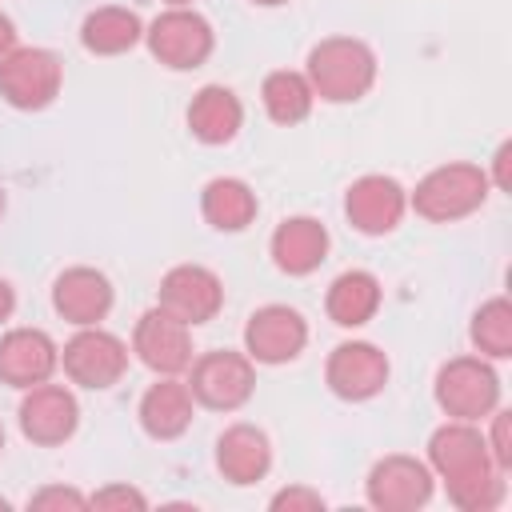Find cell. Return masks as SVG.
<instances>
[{
	"label": "cell",
	"instance_id": "23",
	"mask_svg": "<svg viewBox=\"0 0 512 512\" xmlns=\"http://www.w3.org/2000/svg\"><path fill=\"white\" fill-rule=\"evenodd\" d=\"M256 212H260V200L252 184L240 176H212L200 188V216L216 232H244L248 224H256Z\"/></svg>",
	"mask_w": 512,
	"mask_h": 512
},
{
	"label": "cell",
	"instance_id": "29",
	"mask_svg": "<svg viewBox=\"0 0 512 512\" xmlns=\"http://www.w3.org/2000/svg\"><path fill=\"white\" fill-rule=\"evenodd\" d=\"M508 428H512V412L496 408V412L488 416V432H484L488 452H492V460H496L504 472L512 468V436H508Z\"/></svg>",
	"mask_w": 512,
	"mask_h": 512
},
{
	"label": "cell",
	"instance_id": "3",
	"mask_svg": "<svg viewBox=\"0 0 512 512\" xmlns=\"http://www.w3.org/2000/svg\"><path fill=\"white\" fill-rule=\"evenodd\" d=\"M488 192H492V184L480 164L452 160L416 180V188L408 192V208L428 224H456V220L480 212Z\"/></svg>",
	"mask_w": 512,
	"mask_h": 512
},
{
	"label": "cell",
	"instance_id": "8",
	"mask_svg": "<svg viewBox=\"0 0 512 512\" xmlns=\"http://www.w3.org/2000/svg\"><path fill=\"white\" fill-rule=\"evenodd\" d=\"M128 360H132L128 344L116 332L100 328V324L76 328V336L64 340V348H60L64 376L80 388H92V392H104V388L120 384L124 372H128Z\"/></svg>",
	"mask_w": 512,
	"mask_h": 512
},
{
	"label": "cell",
	"instance_id": "14",
	"mask_svg": "<svg viewBox=\"0 0 512 512\" xmlns=\"http://www.w3.org/2000/svg\"><path fill=\"white\" fill-rule=\"evenodd\" d=\"M156 304L176 320H184L188 328L208 324L224 308V280L204 264H176L160 276Z\"/></svg>",
	"mask_w": 512,
	"mask_h": 512
},
{
	"label": "cell",
	"instance_id": "24",
	"mask_svg": "<svg viewBox=\"0 0 512 512\" xmlns=\"http://www.w3.org/2000/svg\"><path fill=\"white\" fill-rule=\"evenodd\" d=\"M140 40H144V20L132 8H120V4L92 8L80 24V44L92 56H124Z\"/></svg>",
	"mask_w": 512,
	"mask_h": 512
},
{
	"label": "cell",
	"instance_id": "1",
	"mask_svg": "<svg viewBox=\"0 0 512 512\" xmlns=\"http://www.w3.org/2000/svg\"><path fill=\"white\" fill-rule=\"evenodd\" d=\"M428 468L444 480L448 504L460 512H492L508 496V472L492 460L488 440L472 420H444L428 436Z\"/></svg>",
	"mask_w": 512,
	"mask_h": 512
},
{
	"label": "cell",
	"instance_id": "12",
	"mask_svg": "<svg viewBox=\"0 0 512 512\" xmlns=\"http://www.w3.org/2000/svg\"><path fill=\"white\" fill-rule=\"evenodd\" d=\"M308 348V320L292 304H264L244 324V352L252 364H292Z\"/></svg>",
	"mask_w": 512,
	"mask_h": 512
},
{
	"label": "cell",
	"instance_id": "37",
	"mask_svg": "<svg viewBox=\"0 0 512 512\" xmlns=\"http://www.w3.org/2000/svg\"><path fill=\"white\" fill-rule=\"evenodd\" d=\"M0 456H4V424H0Z\"/></svg>",
	"mask_w": 512,
	"mask_h": 512
},
{
	"label": "cell",
	"instance_id": "10",
	"mask_svg": "<svg viewBox=\"0 0 512 512\" xmlns=\"http://www.w3.org/2000/svg\"><path fill=\"white\" fill-rule=\"evenodd\" d=\"M388 376H392V364H388L384 348L372 340H344L324 360V384L344 404H364V400L380 396Z\"/></svg>",
	"mask_w": 512,
	"mask_h": 512
},
{
	"label": "cell",
	"instance_id": "38",
	"mask_svg": "<svg viewBox=\"0 0 512 512\" xmlns=\"http://www.w3.org/2000/svg\"><path fill=\"white\" fill-rule=\"evenodd\" d=\"M0 216H4V188H0Z\"/></svg>",
	"mask_w": 512,
	"mask_h": 512
},
{
	"label": "cell",
	"instance_id": "28",
	"mask_svg": "<svg viewBox=\"0 0 512 512\" xmlns=\"http://www.w3.org/2000/svg\"><path fill=\"white\" fill-rule=\"evenodd\" d=\"M268 508H272V512H324L328 500H324L316 488H308V484H288V488L272 492Z\"/></svg>",
	"mask_w": 512,
	"mask_h": 512
},
{
	"label": "cell",
	"instance_id": "17",
	"mask_svg": "<svg viewBox=\"0 0 512 512\" xmlns=\"http://www.w3.org/2000/svg\"><path fill=\"white\" fill-rule=\"evenodd\" d=\"M60 368V344L44 328H8L0 336V384L36 388Z\"/></svg>",
	"mask_w": 512,
	"mask_h": 512
},
{
	"label": "cell",
	"instance_id": "13",
	"mask_svg": "<svg viewBox=\"0 0 512 512\" xmlns=\"http://www.w3.org/2000/svg\"><path fill=\"white\" fill-rule=\"evenodd\" d=\"M408 212V188L396 176L368 172L348 184L344 192V216L360 236H388L400 228Z\"/></svg>",
	"mask_w": 512,
	"mask_h": 512
},
{
	"label": "cell",
	"instance_id": "21",
	"mask_svg": "<svg viewBox=\"0 0 512 512\" xmlns=\"http://www.w3.org/2000/svg\"><path fill=\"white\" fill-rule=\"evenodd\" d=\"M244 128V104L232 88L224 84H204L192 104H188V132L208 144V148H220V144H232Z\"/></svg>",
	"mask_w": 512,
	"mask_h": 512
},
{
	"label": "cell",
	"instance_id": "7",
	"mask_svg": "<svg viewBox=\"0 0 512 512\" xmlns=\"http://www.w3.org/2000/svg\"><path fill=\"white\" fill-rule=\"evenodd\" d=\"M144 44L152 52V60H160L172 72H192L200 64H208V56L216 52V32L208 24V16H200L192 4L184 8H164L152 24H144Z\"/></svg>",
	"mask_w": 512,
	"mask_h": 512
},
{
	"label": "cell",
	"instance_id": "31",
	"mask_svg": "<svg viewBox=\"0 0 512 512\" xmlns=\"http://www.w3.org/2000/svg\"><path fill=\"white\" fill-rule=\"evenodd\" d=\"M508 156H512V144L504 140V144L496 148V156H492V176H488V184L500 188V192L508 188Z\"/></svg>",
	"mask_w": 512,
	"mask_h": 512
},
{
	"label": "cell",
	"instance_id": "34",
	"mask_svg": "<svg viewBox=\"0 0 512 512\" xmlns=\"http://www.w3.org/2000/svg\"><path fill=\"white\" fill-rule=\"evenodd\" d=\"M256 8H280V4H288V0H252Z\"/></svg>",
	"mask_w": 512,
	"mask_h": 512
},
{
	"label": "cell",
	"instance_id": "11",
	"mask_svg": "<svg viewBox=\"0 0 512 512\" xmlns=\"http://www.w3.org/2000/svg\"><path fill=\"white\" fill-rule=\"evenodd\" d=\"M16 420H20V436L28 444H36V448H60L80 428V404H76L72 388L44 380L36 388H24V400L16 408Z\"/></svg>",
	"mask_w": 512,
	"mask_h": 512
},
{
	"label": "cell",
	"instance_id": "6",
	"mask_svg": "<svg viewBox=\"0 0 512 512\" xmlns=\"http://www.w3.org/2000/svg\"><path fill=\"white\" fill-rule=\"evenodd\" d=\"M64 88V60L52 48L16 44L0 60V100L16 112H44Z\"/></svg>",
	"mask_w": 512,
	"mask_h": 512
},
{
	"label": "cell",
	"instance_id": "15",
	"mask_svg": "<svg viewBox=\"0 0 512 512\" xmlns=\"http://www.w3.org/2000/svg\"><path fill=\"white\" fill-rule=\"evenodd\" d=\"M132 352L156 376H180L196 360L192 356V328L156 304V308L140 312V320L132 328Z\"/></svg>",
	"mask_w": 512,
	"mask_h": 512
},
{
	"label": "cell",
	"instance_id": "16",
	"mask_svg": "<svg viewBox=\"0 0 512 512\" xmlns=\"http://www.w3.org/2000/svg\"><path fill=\"white\" fill-rule=\"evenodd\" d=\"M112 304H116V288L92 264H72L52 280V308L60 320H68L76 328H92V324L108 320Z\"/></svg>",
	"mask_w": 512,
	"mask_h": 512
},
{
	"label": "cell",
	"instance_id": "30",
	"mask_svg": "<svg viewBox=\"0 0 512 512\" xmlns=\"http://www.w3.org/2000/svg\"><path fill=\"white\" fill-rule=\"evenodd\" d=\"M28 508L36 512H60V508H88V496L80 488H68V484H48L40 492L28 496Z\"/></svg>",
	"mask_w": 512,
	"mask_h": 512
},
{
	"label": "cell",
	"instance_id": "27",
	"mask_svg": "<svg viewBox=\"0 0 512 512\" xmlns=\"http://www.w3.org/2000/svg\"><path fill=\"white\" fill-rule=\"evenodd\" d=\"M88 508H100V512H128V508H136V512H144L148 496L140 488H132V484H104V488H96L88 496Z\"/></svg>",
	"mask_w": 512,
	"mask_h": 512
},
{
	"label": "cell",
	"instance_id": "20",
	"mask_svg": "<svg viewBox=\"0 0 512 512\" xmlns=\"http://www.w3.org/2000/svg\"><path fill=\"white\" fill-rule=\"evenodd\" d=\"M140 428L144 436L152 440H180L188 428H192V416H196V400L188 392V380L180 376H156V384L144 388L140 396Z\"/></svg>",
	"mask_w": 512,
	"mask_h": 512
},
{
	"label": "cell",
	"instance_id": "19",
	"mask_svg": "<svg viewBox=\"0 0 512 512\" xmlns=\"http://www.w3.org/2000/svg\"><path fill=\"white\" fill-rule=\"evenodd\" d=\"M328 248H332V236L316 216H288L276 224L268 240L272 264L284 276H312L328 260Z\"/></svg>",
	"mask_w": 512,
	"mask_h": 512
},
{
	"label": "cell",
	"instance_id": "32",
	"mask_svg": "<svg viewBox=\"0 0 512 512\" xmlns=\"http://www.w3.org/2000/svg\"><path fill=\"white\" fill-rule=\"evenodd\" d=\"M16 44H20V40H16V24H12V16H8V12H0V60H4Z\"/></svg>",
	"mask_w": 512,
	"mask_h": 512
},
{
	"label": "cell",
	"instance_id": "35",
	"mask_svg": "<svg viewBox=\"0 0 512 512\" xmlns=\"http://www.w3.org/2000/svg\"><path fill=\"white\" fill-rule=\"evenodd\" d=\"M168 8H184V4H192V0H164Z\"/></svg>",
	"mask_w": 512,
	"mask_h": 512
},
{
	"label": "cell",
	"instance_id": "26",
	"mask_svg": "<svg viewBox=\"0 0 512 512\" xmlns=\"http://www.w3.org/2000/svg\"><path fill=\"white\" fill-rule=\"evenodd\" d=\"M468 340L480 356L488 360H508L512 356V300L508 296H492L472 312L468 324Z\"/></svg>",
	"mask_w": 512,
	"mask_h": 512
},
{
	"label": "cell",
	"instance_id": "36",
	"mask_svg": "<svg viewBox=\"0 0 512 512\" xmlns=\"http://www.w3.org/2000/svg\"><path fill=\"white\" fill-rule=\"evenodd\" d=\"M8 508H12V504H8V500H4V496H0V512H8Z\"/></svg>",
	"mask_w": 512,
	"mask_h": 512
},
{
	"label": "cell",
	"instance_id": "9",
	"mask_svg": "<svg viewBox=\"0 0 512 512\" xmlns=\"http://www.w3.org/2000/svg\"><path fill=\"white\" fill-rule=\"evenodd\" d=\"M432 492H436V476L428 460H416L408 452L380 456L364 476V500L376 512H416L432 500Z\"/></svg>",
	"mask_w": 512,
	"mask_h": 512
},
{
	"label": "cell",
	"instance_id": "22",
	"mask_svg": "<svg viewBox=\"0 0 512 512\" xmlns=\"http://www.w3.org/2000/svg\"><path fill=\"white\" fill-rule=\"evenodd\" d=\"M380 300H384V288L376 280V272L368 268H348L340 272L328 292H324V312L336 328H364L368 320H376L380 312Z\"/></svg>",
	"mask_w": 512,
	"mask_h": 512
},
{
	"label": "cell",
	"instance_id": "4",
	"mask_svg": "<svg viewBox=\"0 0 512 512\" xmlns=\"http://www.w3.org/2000/svg\"><path fill=\"white\" fill-rule=\"evenodd\" d=\"M500 376L492 368L488 356L472 352V356H452L440 364L436 380H432V396H436V408L448 416V420H488L496 408H500Z\"/></svg>",
	"mask_w": 512,
	"mask_h": 512
},
{
	"label": "cell",
	"instance_id": "25",
	"mask_svg": "<svg viewBox=\"0 0 512 512\" xmlns=\"http://www.w3.org/2000/svg\"><path fill=\"white\" fill-rule=\"evenodd\" d=\"M260 100H264L268 120L280 124V128L304 124V120L312 116V108H316V92H312L308 76L296 72V68H276V72H268L264 84H260Z\"/></svg>",
	"mask_w": 512,
	"mask_h": 512
},
{
	"label": "cell",
	"instance_id": "2",
	"mask_svg": "<svg viewBox=\"0 0 512 512\" xmlns=\"http://www.w3.org/2000/svg\"><path fill=\"white\" fill-rule=\"evenodd\" d=\"M376 72H380L376 52L356 36H324L320 44H312L304 60V76L316 100H328V104L364 100L376 84Z\"/></svg>",
	"mask_w": 512,
	"mask_h": 512
},
{
	"label": "cell",
	"instance_id": "18",
	"mask_svg": "<svg viewBox=\"0 0 512 512\" xmlns=\"http://www.w3.org/2000/svg\"><path fill=\"white\" fill-rule=\"evenodd\" d=\"M216 472L236 488L260 484L272 472V440H268V432L256 428V424H228L216 436Z\"/></svg>",
	"mask_w": 512,
	"mask_h": 512
},
{
	"label": "cell",
	"instance_id": "5",
	"mask_svg": "<svg viewBox=\"0 0 512 512\" xmlns=\"http://www.w3.org/2000/svg\"><path fill=\"white\" fill-rule=\"evenodd\" d=\"M188 392L208 412H236L256 392V364L248 352L212 348L188 364Z\"/></svg>",
	"mask_w": 512,
	"mask_h": 512
},
{
	"label": "cell",
	"instance_id": "33",
	"mask_svg": "<svg viewBox=\"0 0 512 512\" xmlns=\"http://www.w3.org/2000/svg\"><path fill=\"white\" fill-rule=\"evenodd\" d=\"M12 312H16V288L0 276V324H4V320H12Z\"/></svg>",
	"mask_w": 512,
	"mask_h": 512
}]
</instances>
